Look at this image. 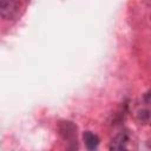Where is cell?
<instances>
[{
  "label": "cell",
  "instance_id": "obj_1",
  "mask_svg": "<svg viewBox=\"0 0 151 151\" xmlns=\"http://www.w3.org/2000/svg\"><path fill=\"white\" fill-rule=\"evenodd\" d=\"M59 133L65 140H67L66 151H78L77 126L72 122H61L59 124Z\"/></svg>",
  "mask_w": 151,
  "mask_h": 151
},
{
  "label": "cell",
  "instance_id": "obj_2",
  "mask_svg": "<svg viewBox=\"0 0 151 151\" xmlns=\"http://www.w3.org/2000/svg\"><path fill=\"white\" fill-rule=\"evenodd\" d=\"M19 2L18 1H12V0H1L0 1V14L4 19H9L13 18L17 12H18V7H19Z\"/></svg>",
  "mask_w": 151,
  "mask_h": 151
},
{
  "label": "cell",
  "instance_id": "obj_3",
  "mask_svg": "<svg viewBox=\"0 0 151 151\" xmlns=\"http://www.w3.org/2000/svg\"><path fill=\"white\" fill-rule=\"evenodd\" d=\"M127 134L124 132L118 133L110 143V151H129L127 150Z\"/></svg>",
  "mask_w": 151,
  "mask_h": 151
},
{
  "label": "cell",
  "instance_id": "obj_4",
  "mask_svg": "<svg viewBox=\"0 0 151 151\" xmlns=\"http://www.w3.org/2000/svg\"><path fill=\"white\" fill-rule=\"evenodd\" d=\"M83 138H84V143H85V146L88 151H96L98 145H99V137L91 132V131H85L84 134H83Z\"/></svg>",
  "mask_w": 151,
  "mask_h": 151
}]
</instances>
